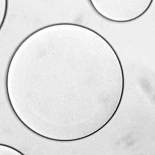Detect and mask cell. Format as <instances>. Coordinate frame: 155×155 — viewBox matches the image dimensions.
<instances>
[{
	"label": "cell",
	"instance_id": "1",
	"mask_svg": "<svg viewBox=\"0 0 155 155\" xmlns=\"http://www.w3.org/2000/svg\"><path fill=\"white\" fill-rule=\"evenodd\" d=\"M6 7H5V12H4V16L3 19V21H2V23L1 24V27H0V28H2V25H3L4 22L5 21V19L6 16V14H7V4H8V1H7V0H6Z\"/></svg>",
	"mask_w": 155,
	"mask_h": 155
}]
</instances>
